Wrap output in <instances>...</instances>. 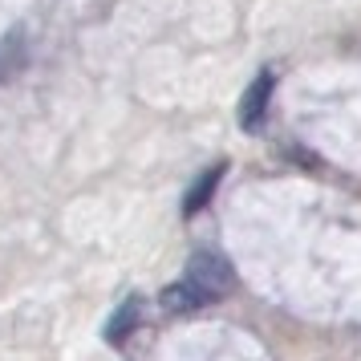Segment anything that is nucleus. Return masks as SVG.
Wrapping results in <instances>:
<instances>
[{
    "mask_svg": "<svg viewBox=\"0 0 361 361\" xmlns=\"http://www.w3.org/2000/svg\"><path fill=\"white\" fill-rule=\"evenodd\" d=\"M183 280L212 305V300H219V296L231 288V268H228V260L215 256V252H195V256L187 260V276Z\"/></svg>",
    "mask_w": 361,
    "mask_h": 361,
    "instance_id": "f257e3e1",
    "label": "nucleus"
},
{
    "mask_svg": "<svg viewBox=\"0 0 361 361\" xmlns=\"http://www.w3.org/2000/svg\"><path fill=\"white\" fill-rule=\"evenodd\" d=\"M268 102H272V73H260L256 82L247 85L244 102H240V126L247 134H256L268 118Z\"/></svg>",
    "mask_w": 361,
    "mask_h": 361,
    "instance_id": "f03ea898",
    "label": "nucleus"
},
{
    "mask_svg": "<svg viewBox=\"0 0 361 361\" xmlns=\"http://www.w3.org/2000/svg\"><path fill=\"white\" fill-rule=\"evenodd\" d=\"M138 325H142V296H130V300H122V309L114 312V321L106 325V341L122 345L126 341V333L138 329Z\"/></svg>",
    "mask_w": 361,
    "mask_h": 361,
    "instance_id": "7ed1b4c3",
    "label": "nucleus"
},
{
    "mask_svg": "<svg viewBox=\"0 0 361 361\" xmlns=\"http://www.w3.org/2000/svg\"><path fill=\"white\" fill-rule=\"evenodd\" d=\"M163 312H195V309H203L207 300L187 284V280H179V284H171V288H163Z\"/></svg>",
    "mask_w": 361,
    "mask_h": 361,
    "instance_id": "20e7f679",
    "label": "nucleus"
},
{
    "mask_svg": "<svg viewBox=\"0 0 361 361\" xmlns=\"http://www.w3.org/2000/svg\"><path fill=\"white\" fill-rule=\"evenodd\" d=\"M219 175H224V166H212V171H207V175H203V179L191 187V191H187V203H183V212L195 215L199 207H207V199H212V191H215V183H219Z\"/></svg>",
    "mask_w": 361,
    "mask_h": 361,
    "instance_id": "39448f33",
    "label": "nucleus"
}]
</instances>
